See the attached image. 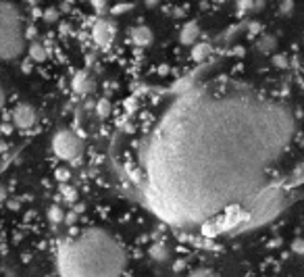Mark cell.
Returning <instances> with one entry per match:
<instances>
[{
  "instance_id": "7a4b0ae2",
  "label": "cell",
  "mask_w": 304,
  "mask_h": 277,
  "mask_svg": "<svg viewBox=\"0 0 304 277\" xmlns=\"http://www.w3.org/2000/svg\"><path fill=\"white\" fill-rule=\"evenodd\" d=\"M127 265L125 248L113 233L100 227L69 235L57 252L61 275H121Z\"/></svg>"
},
{
  "instance_id": "8992f818",
  "label": "cell",
  "mask_w": 304,
  "mask_h": 277,
  "mask_svg": "<svg viewBox=\"0 0 304 277\" xmlns=\"http://www.w3.org/2000/svg\"><path fill=\"white\" fill-rule=\"evenodd\" d=\"M240 7L248 13H256L265 7V0H240Z\"/></svg>"
},
{
  "instance_id": "6da1fadb",
  "label": "cell",
  "mask_w": 304,
  "mask_h": 277,
  "mask_svg": "<svg viewBox=\"0 0 304 277\" xmlns=\"http://www.w3.org/2000/svg\"><path fill=\"white\" fill-rule=\"evenodd\" d=\"M292 113L242 86L192 79L146 108L125 135L123 173L165 223L217 238L283 206L269 167L292 140Z\"/></svg>"
},
{
  "instance_id": "3957f363",
  "label": "cell",
  "mask_w": 304,
  "mask_h": 277,
  "mask_svg": "<svg viewBox=\"0 0 304 277\" xmlns=\"http://www.w3.org/2000/svg\"><path fill=\"white\" fill-rule=\"evenodd\" d=\"M25 50V21L15 3L0 0V61H13Z\"/></svg>"
},
{
  "instance_id": "52a82bcc",
  "label": "cell",
  "mask_w": 304,
  "mask_h": 277,
  "mask_svg": "<svg viewBox=\"0 0 304 277\" xmlns=\"http://www.w3.org/2000/svg\"><path fill=\"white\" fill-rule=\"evenodd\" d=\"M258 46H260V50L271 52V50L275 48V40H271V38H262V42H260Z\"/></svg>"
},
{
  "instance_id": "277c9868",
  "label": "cell",
  "mask_w": 304,
  "mask_h": 277,
  "mask_svg": "<svg viewBox=\"0 0 304 277\" xmlns=\"http://www.w3.org/2000/svg\"><path fill=\"white\" fill-rule=\"evenodd\" d=\"M79 148H81L79 140L71 131H63L57 135V140H54V150H57V155L61 159H75L79 155Z\"/></svg>"
},
{
  "instance_id": "9c48e42d",
  "label": "cell",
  "mask_w": 304,
  "mask_h": 277,
  "mask_svg": "<svg viewBox=\"0 0 304 277\" xmlns=\"http://www.w3.org/2000/svg\"><path fill=\"white\" fill-rule=\"evenodd\" d=\"M3 100H5V96H3V90H0V106H3Z\"/></svg>"
},
{
  "instance_id": "ba28073f",
  "label": "cell",
  "mask_w": 304,
  "mask_h": 277,
  "mask_svg": "<svg viewBox=\"0 0 304 277\" xmlns=\"http://www.w3.org/2000/svg\"><path fill=\"white\" fill-rule=\"evenodd\" d=\"M292 11H294V0H283V3H281V13L289 15Z\"/></svg>"
},
{
  "instance_id": "5b68a950",
  "label": "cell",
  "mask_w": 304,
  "mask_h": 277,
  "mask_svg": "<svg viewBox=\"0 0 304 277\" xmlns=\"http://www.w3.org/2000/svg\"><path fill=\"white\" fill-rule=\"evenodd\" d=\"M13 117H15V121L19 123L21 127H27V125H32V123H34V110L27 104H21V106H17L15 113H13Z\"/></svg>"
}]
</instances>
